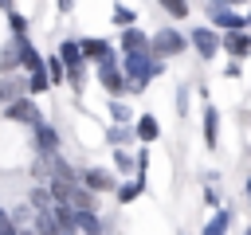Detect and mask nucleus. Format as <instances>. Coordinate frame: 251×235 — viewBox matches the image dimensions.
I'll return each mask as SVG.
<instances>
[{"label": "nucleus", "instance_id": "obj_33", "mask_svg": "<svg viewBox=\"0 0 251 235\" xmlns=\"http://www.w3.org/2000/svg\"><path fill=\"white\" fill-rule=\"evenodd\" d=\"M20 235H35V227H31V231H20Z\"/></svg>", "mask_w": 251, "mask_h": 235}, {"label": "nucleus", "instance_id": "obj_2", "mask_svg": "<svg viewBox=\"0 0 251 235\" xmlns=\"http://www.w3.org/2000/svg\"><path fill=\"white\" fill-rule=\"evenodd\" d=\"M98 82H102V90H106V94H114V98L129 90V78H126V70L118 67V59L98 63Z\"/></svg>", "mask_w": 251, "mask_h": 235}, {"label": "nucleus", "instance_id": "obj_34", "mask_svg": "<svg viewBox=\"0 0 251 235\" xmlns=\"http://www.w3.org/2000/svg\"><path fill=\"white\" fill-rule=\"evenodd\" d=\"M247 27H251V12H247Z\"/></svg>", "mask_w": 251, "mask_h": 235}, {"label": "nucleus", "instance_id": "obj_16", "mask_svg": "<svg viewBox=\"0 0 251 235\" xmlns=\"http://www.w3.org/2000/svg\"><path fill=\"white\" fill-rule=\"evenodd\" d=\"M24 86H27L24 78H16V74H4V78H0V106H8V102H16V98H24V94H20Z\"/></svg>", "mask_w": 251, "mask_h": 235}, {"label": "nucleus", "instance_id": "obj_26", "mask_svg": "<svg viewBox=\"0 0 251 235\" xmlns=\"http://www.w3.org/2000/svg\"><path fill=\"white\" fill-rule=\"evenodd\" d=\"M110 114H114V121H118V125H122V121H129V106H126V102H118V98L110 102Z\"/></svg>", "mask_w": 251, "mask_h": 235}, {"label": "nucleus", "instance_id": "obj_13", "mask_svg": "<svg viewBox=\"0 0 251 235\" xmlns=\"http://www.w3.org/2000/svg\"><path fill=\"white\" fill-rule=\"evenodd\" d=\"M204 145L208 149L220 145V114H216V106H204Z\"/></svg>", "mask_w": 251, "mask_h": 235}, {"label": "nucleus", "instance_id": "obj_14", "mask_svg": "<svg viewBox=\"0 0 251 235\" xmlns=\"http://www.w3.org/2000/svg\"><path fill=\"white\" fill-rule=\"evenodd\" d=\"M133 133L141 137V145H149V141H157V137H161V121H157L153 114H141V118H137V125H133Z\"/></svg>", "mask_w": 251, "mask_h": 235}, {"label": "nucleus", "instance_id": "obj_27", "mask_svg": "<svg viewBox=\"0 0 251 235\" xmlns=\"http://www.w3.org/2000/svg\"><path fill=\"white\" fill-rule=\"evenodd\" d=\"M8 27H12L16 35H24V31H27V20H24L20 12H8Z\"/></svg>", "mask_w": 251, "mask_h": 235}, {"label": "nucleus", "instance_id": "obj_4", "mask_svg": "<svg viewBox=\"0 0 251 235\" xmlns=\"http://www.w3.org/2000/svg\"><path fill=\"white\" fill-rule=\"evenodd\" d=\"M212 24H216L220 31H243V27H247V16H239L235 8H227L224 0H216V4H212Z\"/></svg>", "mask_w": 251, "mask_h": 235}, {"label": "nucleus", "instance_id": "obj_7", "mask_svg": "<svg viewBox=\"0 0 251 235\" xmlns=\"http://www.w3.org/2000/svg\"><path fill=\"white\" fill-rule=\"evenodd\" d=\"M82 184L98 196V192H114V172H106V168H98V164H90V168H82Z\"/></svg>", "mask_w": 251, "mask_h": 235}, {"label": "nucleus", "instance_id": "obj_17", "mask_svg": "<svg viewBox=\"0 0 251 235\" xmlns=\"http://www.w3.org/2000/svg\"><path fill=\"white\" fill-rule=\"evenodd\" d=\"M227 223H231V215H227V212H216V215L204 223V235H227Z\"/></svg>", "mask_w": 251, "mask_h": 235}, {"label": "nucleus", "instance_id": "obj_23", "mask_svg": "<svg viewBox=\"0 0 251 235\" xmlns=\"http://www.w3.org/2000/svg\"><path fill=\"white\" fill-rule=\"evenodd\" d=\"M133 20H137V12H133V8H126V4H118V8H114V24H118V27H133Z\"/></svg>", "mask_w": 251, "mask_h": 235}, {"label": "nucleus", "instance_id": "obj_29", "mask_svg": "<svg viewBox=\"0 0 251 235\" xmlns=\"http://www.w3.org/2000/svg\"><path fill=\"white\" fill-rule=\"evenodd\" d=\"M71 4H75V0H59V12H71Z\"/></svg>", "mask_w": 251, "mask_h": 235}, {"label": "nucleus", "instance_id": "obj_35", "mask_svg": "<svg viewBox=\"0 0 251 235\" xmlns=\"http://www.w3.org/2000/svg\"><path fill=\"white\" fill-rule=\"evenodd\" d=\"M247 235H251V227H247Z\"/></svg>", "mask_w": 251, "mask_h": 235}, {"label": "nucleus", "instance_id": "obj_12", "mask_svg": "<svg viewBox=\"0 0 251 235\" xmlns=\"http://www.w3.org/2000/svg\"><path fill=\"white\" fill-rule=\"evenodd\" d=\"M78 47H82V55H86V59H94V63H106V59H114L110 43H106V39H98V35H86V39H78Z\"/></svg>", "mask_w": 251, "mask_h": 235}, {"label": "nucleus", "instance_id": "obj_21", "mask_svg": "<svg viewBox=\"0 0 251 235\" xmlns=\"http://www.w3.org/2000/svg\"><path fill=\"white\" fill-rule=\"evenodd\" d=\"M133 137H137V133H129L126 125H110V133H106V141H110V145H118V149H122V145H129Z\"/></svg>", "mask_w": 251, "mask_h": 235}, {"label": "nucleus", "instance_id": "obj_15", "mask_svg": "<svg viewBox=\"0 0 251 235\" xmlns=\"http://www.w3.org/2000/svg\"><path fill=\"white\" fill-rule=\"evenodd\" d=\"M75 235H102L98 212H75Z\"/></svg>", "mask_w": 251, "mask_h": 235}, {"label": "nucleus", "instance_id": "obj_31", "mask_svg": "<svg viewBox=\"0 0 251 235\" xmlns=\"http://www.w3.org/2000/svg\"><path fill=\"white\" fill-rule=\"evenodd\" d=\"M224 4H227V8H235V4H243V0H224Z\"/></svg>", "mask_w": 251, "mask_h": 235}, {"label": "nucleus", "instance_id": "obj_24", "mask_svg": "<svg viewBox=\"0 0 251 235\" xmlns=\"http://www.w3.org/2000/svg\"><path fill=\"white\" fill-rule=\"evenodd\" d=\"M114 164H118L122 172H129V168H137V157H129L126 149H118V153H114Z\"/></svg>", "mask_w": 251, "mask_h": 235}, {"label": "nucleus", "instance_id": "obj_10", "mask_svg": "<svg viewBox=\"0 0 251 235\" xmlns=\"http://www.w3.org/2000/svg\"><path fill=\"white\" fill-rule=\"evenodd\" d=\"M16 51H20V67H24L27 74H35V70H43V67H47V63L35 55V47L27 43V35H16Z\"/></svg>", "mask_w": 251, "mask_h": 235}, {"label": "nucleus", "instance_id": "obj_32", "mask_svg": "<svg viewBox=\"0 0 251 235\" xmlns=\"http://www.w3.org/2000/svg\"><path fill=\"white\" fill-rule=\"evenodd\" d=\"M247 200H251V180H247Z\"/></svg>", "mask_w": 251, "mask_h": 235}, {"label": "nucleus", "instance_id": "obj_3", "mask_svg": "<svg viewBox=\"0 0 251 235\" xmlns=\"http://www.w3.org/2000/svg\"><path fill=\"white\" fill-rule=\"evenodd\" d=\"M4 118L8 121H20V125H43V114H39V106L31 102V98H16V102H8L4 106Z\"/></svg>", "mask_w": 251, "mask_h": 235}, {"label": "nucleus", "instance_id": "obj_19", "mask_svg": "<svg viewBox=\"0 0 251 235\" xmlns=\"http://www.w3.org/2000/svg\"><path fill=\"white\" fill-rule=\"evenodd\" d=\"M27 90H31V94L51 90V74H47V67H43V70H35V74H27Z\"/></svg>", "mask_w": 251, "mask_h": 235}, {"label": "nucleus", "instance_id": "obj_22", "mask_svg": "<svg viewBox=\"0 0 251 235\" xmlns=\"http://www.w3.org/2000/svg\"><path fill=\"white\" fill-rule=\"evenodd\" d=\"M157 4H161L173 20H184V16H188V0H157Z\"/></svg>", "mask_w": 251, "mask_h": 235}, {"label": "nucleus", "instance_id": "obj_28", "mask_svg": "<svg viewBox=\"0 0 251 235\" xmlns=\"http://www.w3.org/2000/svg\"><path fill=\"white\" fill-rule=\"evenodd\" d=\"M224 74H227V78H239V74H243V70H239V59H231V63H227V70H224Z\"/></svg>", "mask_w": 251, "mask_h": 235}, {"label": "nucleus", "instance_id": "obj_25", "mask_svg": "<svg viewBox=\"0 0 251 235\" xmlns=\"http://www.w3.org/2000/svg\"><path fill=\"white\" fill-rule=\"evenodd\" d=\"M0 235H20V227H16V219H12V212H4V208H0Z\"/></svg>", "mask_w": 251, "mask_h": 235}, {"label": "nucleus", "instance_id": "obj_5", "mask_svg": "<svg viewBox=\"0 0 251 235\" xmlns=\"http://www.w3.org/2000/svg\"><path fill=\"white\" fill-rule=\"evenodd\" d=\"M220 39H224V35H216L212 27H196V31L188 35V43L196 47V55H200L204 63H208V59H212V55L220 51Z\"/></svg>", "mask_w": 251, "mask_h": 235}, {"label": "nucleus", "instance_id": "obj_9", "mask_svg": "<svg viewBox=\"0 0 251 235\" xmlns=\"http://www.w3.org/2000/svg\"><path fill=\"white\" fill-rule=\"evenodd\" d=\"M118 43H122V51H126V55H141V51H149V43H153V39H149L141 27H122V39H118Z\"/></svg>", "mask_w": 251, "mask_h": 235}, {"label": "nucleus", "instance_id": "obj_20", "mask_svg": "<svg viewBox=\"0 0 251 235\" xmlns=\"http://www.w3.org/2000/svg\"><path fill=\"white\" fill-rule=\"evenodd\" d=\"M145 192V180H133V184H122L118 188V204H133L137 196Z\"/></svg>", "mask_w": 251, "mask_h": 235}, {"label": "nucleus", "instance_id": "obj_30", "mask_svg": "<svg viewBox=\"0 0 251 235\" xmlns=\"http://www.w3.org/2000/svg\"><path fill=\"white\" fill-rule=\"evenodd\" d=\"M0 8H4V12H12V0H0Z\"/></svg>", "mask_w": 251, "mask_h": 235}, {"label": "nucleus", "instance_id": "obj_8", "mask_svg": "<svg viewBox=\"0 0 251 235\" xmlns=\"http://www.w3.org/2000/svg\"><path fill=\"white\" fill-rule=\"evenodd\" d=\"M67 204L75 212H98V200H94V192L86 184H67Z\"/></svg>", "mask_w": 251, "mask_h": 235}, {"label": "nucleus", "instance_id": "obj_6", "mask_svg": "<svg viewBox=\"0 0 251 235\" xmlns=\"http://www.w3.org/2000/svg\"><path fill=\"white\" fill-rule=\"evenodd\" d=\"M220 47H224L231 59H247V55H251V31H247V27H243V31H224Z\"/></svg>", "mask_w": 251, "mask_h": 235}, {"label": "nucleus", "instance_id": "obj_11", "mask_svg": "<svg viewBox=\"0 0 251 235\" xmlns=\"http://www.w3.org/2000/svg\"><path fill=\"white\" fill-rule=\"evenodd\" d=\"M31 133H35V149H39L43 157H47V153H59V129H55L51 121H43V125H35Z\"/></svg>", "mask_w": 251, "mask_h": 235}, {"label": "nucleus", "instance_id": "obj_18", "mask_svg": "<svg viewBox=\"0 0 251 235\" xmlns=\"http://www.w3.org/2000/svg\"><path fill=\"white\" fill-rule=\"evenodd\" d=\"M47 74H51V86H55V82H67V63L59 59V51L47 59Z\"/></svg>", "mask_w": 251, "mask_h": 235}, {"label": "nucleus", "instance_id": "obj_1", "mask_svg": "<svg viewBox=\"0 0 251 235\" xmlns=\"http://www.w3.org/2000/svg\"><path fill=\"white\" fill-rule=\"evenodd\" d=\"M184 47H192V43H188V35H180V31H173V27H161V31L153 35V43H149V51H153L157 59H169V55H180Z\"/></svg>", "mask_w": 251, "mask_h": 235}]
</instances>
